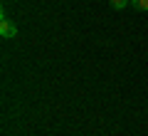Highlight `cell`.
<instances>
[{
  "label": "cell",
  "instance_id": "cell-1",
  "mask_svg": "<svg viewBox=\"0 0 148 136\" xmlns=\"http://www.w3.org/2000/svg\"><path fill=\"white\" fill-rule=\"evenodd\" d=\"M0 37H5V40H10V37H17V25L12 20H8L5 10L0 12Z\"/></svg>",
  "mask_w": 148,
  "mask_h": 136
},
{
  "label": "cell",
  "instance_id": "cell-2",
  "mask_svg": "<svg viewBox=\"0 0 148 136\" xmlns=\"http://www.w3.org/2000/svg\"><path fill=\"white\" fill-rule=\"evenodd\" d=\"M109 5L114 8V10H123L126 5H131V0H109Z\"/></svg>",
  "mask_w": 148,
  "mask_h": 136
},
{
  "label": "cell",
  "instance_id": "cell-3",
  "mask_svg": "<svg viewBox=\"0 0 148 136\" xmlns=\"http://www.w3.org/2000/svg\"><path fill=\"white\" fill-rule=\"evenodd\" d=\"M131 5L136 10H148V0H131Z\"/></svg>",
  "mask_w": 148,
  "mask_h": 136
}]
</instances>
